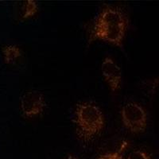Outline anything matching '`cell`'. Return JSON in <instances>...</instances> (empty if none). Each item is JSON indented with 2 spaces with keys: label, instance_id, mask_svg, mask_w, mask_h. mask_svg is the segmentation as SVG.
<instances>
[{
  "label": "cell",
  "instance_id": "3957f363",
  "mask_svg": "<svg viewBox=\"0 0 159 159\" xmlns=\"http://www.w3.org/2000/svg\"><path fill=\"white\" fill-rule=\"evenodd\" d=\"M129 25L106 26V27H91L89 42L102 41L123 49V42L127 34Z\"/></svg>",
  "mask_w": 159,
  "mask_h": 159
},
{
  "label": "cell",
  "instance_id": "6da1fadb",
  "mask_svg": "<svg viewBox=\"0 0 159 159\" xmlns=\"http://www.w3.org/2000/svg\"><path fill=\"white\" fill-rule=\"evenodd\" d=\"M73 123L78 140L88 145L104 130L105 117L96 104L91 102H80L75 107Z\"/></svg>",
  "mask_w": 159,
  "mask_h": 159
},
{
  "label": "cell",
  "instance_id": "9c48e42d",
  "mask_svg": "<svg viewBox=\"0 0 159 159\" xmlns=\"http://www.w3.org/2000/svg\"><path fill=\"white\" fill-rule=\"evenodd\" d=\"M4 61L7 64H13L16 62L22 55V52L17 45H7L2 49Z\"/></svg>",
  "mask_w": 159,
  "mask_h": 159
},
{
  "label": "cell",
  "instance_id": "7a4b0ae2",
  "mask_svg": "<svg viewBox=\"0 0 159 159\" xmlns=\"http://www.w3.org/2000/svg\"><path fill=\"white\" fill-rule=\"evenodd\" d=\"M120 117L123 126L131 134H140L146 131L148 126L147 110L137 102L125 103L120 110Z\"/></svg>",
  "mask_w": 159,
  "mask_h": 159
},
{
  "label": "cell",
  "instance_id": "5b68a950",
  "mask_svg": "<svg viewBox=\"0 0 159 159\" xmlns=\"http://www.w3.org/2000/svg\"><path fill=\"white\" fill-rule=\"evenodd\" d=\"M45 107V96L39 91H28L20 99V108L23 116L26 118H34L42 115Z\"/></svg>",
  "mask_w": 159,
  "mask_h": 159
},
{
  "label": "cell",
  "instance_id": "ba28073f",
  "mask_svg": "<svg viewBox=\"0 0 159 159\" xmlns=\"http://www.w3.org/2000/svg\"><path fill=\"white\" fill-rule=\"evenodd\" d=\"M19 19L25 20L35 16L38 12V4L34 0H25L18 4L17 8Z\"/></svg>",
  "mask_w": 159,
  "mask_h": 159
},
{
  "label": "cell",
  "instance_id": "52a82bcc",
  "mask_svg": "<svg viewBox=\"0 0 159 159\" xmlns=\"http://www.w3.org/2000/svg\"><path fill=\"white\" fill-rule=\"evenodd\" d=\"M101 73L112 93H116L122 87L123 74L121 68L113 58L106 57L101 65Z\"/></svg>",
  "mask_w": 159,
  "mask_h": 159
},
{
  "label": "cell",
  "instance_id": "8fae6325",
  "mask_svg": "<svg viewBox=\"0 0 159 159\" xmlns=\"http://www.w3.org/2000/svg\"><path fill=\"white\" fill-rule=\"evenodd\" d=\"M63 159H80L76 154H72V153H69V154H67L65 156Z\"/></svg>",
  "mask_w": 159,
  "mask_h": 159
},
{
  "label": "cell",
  "instance_id": "8992f818",
  "mask_svg": "<svg viewBox=\"0 0 159 159\" xmlns=\"http://www.w3.org/2000/svg\"><path fill=\"white\" fill-rule=\"evenodd\" d=\"M130 142L121 137H111L101 144L96 159H123L130 147Z\"/></svg>",
  "mask_w": 159,
  "mask_h": 159
},
{
  "label": "cell",
  "instance_id": "30bf717a",
  "mask_svg": "<svg viewBox=\"0 0 159 159\" xmlns=\"http://www.w3.org/2000/svg\"><path fill=\"white\" fill-rule=\"evenodd\" d=\"M126 159H155L146 150H134L129 153Z\"/></svg>",
  "mask_w": 159,
  "mask_h": 159
},
{
  "label": "cell",
  "instance_id": "277c9868",
  "mask_svg": "<svg viewBox=\"0 0 159 159\" xmlns=\"http://www.w3.org/2000/svg\"><path fill=\"white\" fill-rule=\"evenodd\" d=\"M129 25L128 18L125 11L119 7L106 5L99 11L92 22V27H106Z\"/></svg>",
  "mask_w": 159,
  "mask_h": 159
}]
</instances>
